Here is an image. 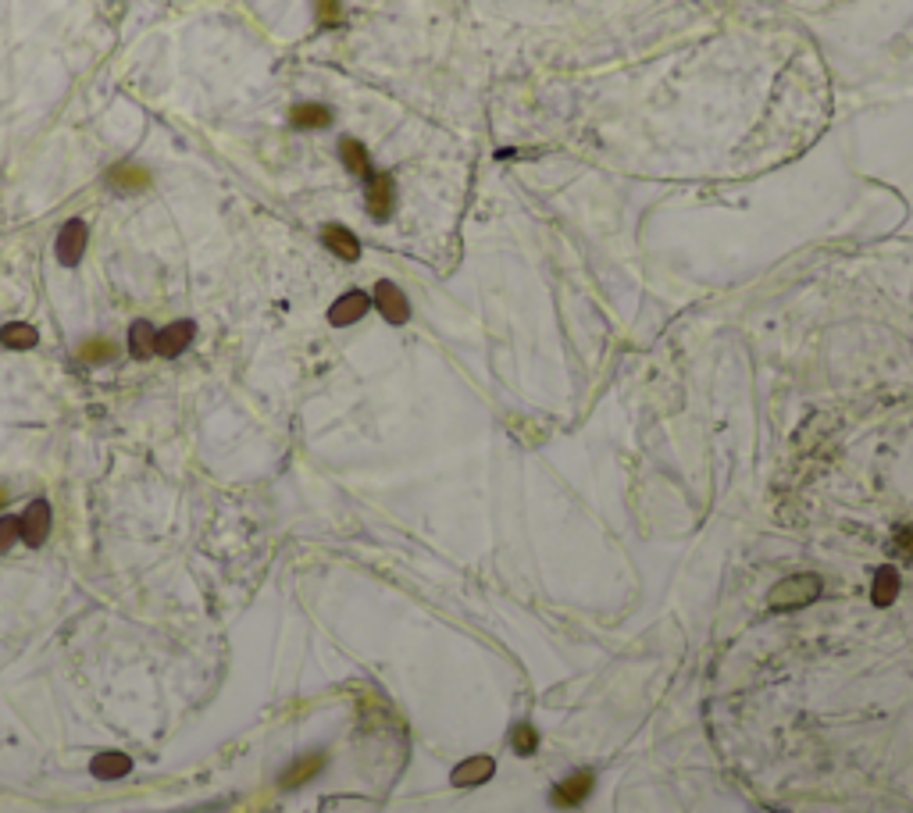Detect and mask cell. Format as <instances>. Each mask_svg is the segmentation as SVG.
<instances>
[{
    "instance_id": "obj_12",
    "label": "cell",
    "mask_w": 913,
    "mask_h": 813,
    "mask_svg": "<svg viewBox=\"0 0 913 813\" xmlns=\"http://www.w3.org/2000/svg\"><path fill=\"white\" fill-rule=\"evenodd\" d=\"M90 770H94V778H100V781H111V778H125L133 770V760L125 753H100V757H94Z\"/></svg>"
},
{
    "instance_id": "obj_1",
    "label": "cell",
    "mask_w": 913,
    "mask_h": 813,
    "mask_svg": "<svg viewBox=\"0 0 913 813\" xmlns=\"http://www.w3.org/2000/svg\"><path fill=\"white\" fill-rule=\"evenodd\" d=\"M818 596H820L818 574H792V578H781V581L770 589L768 603L774 610H799V607L814 603Z\"/></svg>"
},
{
    "instance_id": "obj_22",
    "label": "cell",
    "mask_w": 913,
    "mask_h": 813,
    "mask_svg": "<svg viewBox=\"0 0 913 813\" xmlns=\"http://www.w3.org/2000/svg\"><path fill=\"white\" fill-rule=\"evenodd\" d=\"M318 22L322 25H339V0H318Z\"/></svg>"
},
{
    "instance_id": "obj_17",
    "label": "cell",
    "mask_w": 913,
    "mask_h": 813,
    "mask_svg": "<svg viewBox=\"0 0 913 813\" xmlns=\"http://www.w3.org/2000/svg\"><path fill=\"white\" fill-rule=\"evenodd\" d=\"M154 342H157V332L150 329V322H136V325L129 329V353H133L136 361H146V357L154 353Z\"/></svg>"
},
{
    "instance_id": "obj_23",
    "label": "cell",
    "mask_w": 913,
    "mask_h": 813,
    "mask_svg": "<svg viewBox=\"0 0 913 813\" xmlns=\"http://www.w3.org/2000/svg\"><path fill=\"white\" fill-rule=\"evenodd\" d=\"M896 546H899L907 557H913V528H903V531L896 535Z\"/></svg>"
},
{
    "instance_id": "obj_18",
    "label": "cell",
    "mask_w": 913,
    "mask_h": 813,
    "mask_svg": "<svg viewBox=\"0 0 913 813\" xmlns=\"http://www.w3.org/2000/svg\"><path fill=\"white\" fill-rule=\"evenodd\" d=\"M511 746H514L518 757H531V753L539 749V731H535L531 724H518L514 735H511Z\"/></svg>"
},
{
    "instance_id": "obj_5",
    "label": "cell",
    "mask_w": 913,
    "mask_h": 813,
    "mask_svg": "<svg viewBox=\"0 0 913 813\" xmlns=\"http://www.w3.org/2000/svg\"><path fill=\"white\" fill-rule=\"evenodd\" d=\"M375 307L382 311V318L385 322H392V325H403V322L411 318L407 296L400 292V286H392V283H379V286H375Z\"/></svg>"
},
{
    "instance_id": "obj_2",
    "label": "cell",
    "mask_w": 913,
    "mask_h": 813,
    "mask_svg": "<svg viewBox=\"0 0 913 813\" xmlns=\"http://www.w3.org/2000/svg\"><path fill=\"white\" fill-rule=\"evenodd\" d=\"M18 528H22V539H25L29 546H44V542H47V531H50L47 500H33V503L25 507V514L18 518Z\"/></svg>"
},
{
    "instance_id": "obj_19",
    "label": "cell",
    "mask_w": 913,
    "mask_h": 813,
    "mask_svg": "<svg viewBox=\"0 0 913 813\" xmlns=\"http://www.w3.org/2000/svg\"><path fill=\"white\" fill-rule=\"evenodd\" d=\"M79 357H83L86 364H100V361H111V357H114V342H111V339H90V342H83Z\"/></svg>"
},
{
    "instance_id": "obj_15",
    "label": "cell",
    "mask_w": 913,
    "mask_h": 813,
    "mask_svg": "<svg viewBox=\"0 0 913 813\" xmlns=\"http://www.w3.org/2000/svg\"><path fill=\"white\" fill-rule=\"evenodd\" d=\"M107 183H111L114 190L133 193V190H144L150 179H146V172L140 168V164H122V168H114V172L107 175Z\"/></svg>"
},
{
    "instance_id": "obj_16",
    "label": "cell",
    "mask_w": 913,
    "mask_h": 813,
    "mask_svg": "<svg viewBox=\"0 0 913 813\" xmlns=\"http://www.w3.org/2000/svg\"><path fill=\"white\" fill-rule=\"evenodd\" d=\"M0 342L7 350H29V346H36V329L25 325V322H11V325L0 329Z\"/></svg>"
},
{
    "instance_id": "obj_13",
    "label": "cell",
    "mask_w": 913,
    "mask_h": 813,
    "mask_svg": "<svg viewBox=\"0 0 913 813\" xmlns=\"http://www.w3.org/2000/svg\"><path fill=\"white\" fill-rule=\"evenodd\" d=\"M896 596H899V571H896V568H878L874 585H870V600H874L878 607H888Z\"/></svg>"
},
{
    "instance_id": "obj_9",
    "label": "cell",
    "mask_w": 913,
    "mask_h": 813,
    "mask_svg": "<svg viewBox=\"0 0 913 813\" xmlns=\"http://www.w3.org/2000/svg\"><path fill=\"white\" fill-rule=\"evenodd\" d=\"M492 757H471V760H464V764L453 767V785H461V788H471V785H481V781H489L492 778Z\"/></svg>"
},
{
    "instance_id": "obj_10",
    "label": "cell",
    "mask_w": 913,
    "mask_h": 813,
    "mask_svg": "<svg viewBox=\"0 0 913 813\" xmlns=\"http://www.w3.org/2000/svg\"><path fill=\"white\" fill-rule=\"evenodd\" d=\"M322 240H325V246H329L332 253H339L342 261H357V257H361V243H357V236H353L350 229H342V225H329V229L322 233Z\"/></svg>"
},
{
    "instance_id": "obj_3",
    "label": "cell",
    "mask_w": 913,
    "mask_h": 813,
    "mask_svg": "<svg viewBox=\"0 0 913 813\" xmlns=\"http://www.w3.org/2000/svg\"><path fill=\"white\" fill-rule=\"evenodd\" d=\"M592 770H575L571 778H564L557 788H553V807H561V810H571L578 803H585V796L592 792Z\"/></svg>"
},
{
    "instance_id": "obj_21",
    "label": "cell",
    "mask_w": 913,
    "mask_h": 813,
    "mask_svg": "<svg viewBox=\"0 0 913 813\" xmlns=\"http://www.w3.org/2000/svg\"><path fill=\"white\" fill-rule=\"evenodd\" d=\"M318 767H322V757H311V760H303V764H296V767H293V770H289V778H286V781H289V785H296V781H303V778H311V774H314V770H318Z\"/></svg>"
},
{
    "instance_id": "obj_7",
    "label": "cell",
    "mask_w": 913,
    "mask_h": 813,
    "mask_svg": "<svg viewBox=\"0 0 913 813\" xmlns=\"http://www.w3.org/2000/svg\"><path fill=\"white\" fill-rule=\"evenodd\" d=\"M83 253H86V225L83 222H68L57 233V261L72 268V264H79Z\"/></svg>"
},
{
    "instance_id": "obj_20",
    "label": "cell",
    "mask_w": 913,
    "mask_h": 813,
    "mask_svg": "<svg viewBox=\"0 0 913 813\" xmlns=\"http://www.w3.org/2000/svg\"><path fill=\"white\" fill-rule=\"evenodd\" d=\"M15 539H22L18 518H0V553H7L15 546Z\"/></svg>"
},
{
    "instance_id": "obj_6",
    "label": "cell",
    "mask_w": 913,
    "mask_h": 813,
    "mask_svg": "<svg viewBox=\"0 0 913 813\" xmlns=\"http://www.w3.org/2000/svg\"><path fill=\"white\" fill-rule=\"evenodd\" d=\"M368 307H372L368 292H361V289L342 292L336 303H332V311H329V322L332 325H353V322H361L368 314Z\"/></svg>"
},
{
    "instance_id": "obj_4",
    "label": "cell",
    "mask_w": 913,
    "mask_h": 813,
    "mask_svg": "<svg viewBox=\"0 0 913 813\" xmlns=\"http://www.w3.org/2000/svg\"><path fill=\"white\" fill-rule=\"evenodd\" d=\"M392 196H396L392 179L385 172H372V179H368V214L375 222H385L392 214Z\"/></svg>"
},
{
    "instance_id": "obj_24",
    "label": "cell",
    "mask_w": 913,
    "mask_h": 813,
    "mask_svg": "<svg viewBox=\"0 0 913 813\" xmlns=\"http://www.w3.org/2000/svg\"><path fill=\"white\" fill-rule=\"evenodd\" d=\"M4 503H7V492H4V489H0V507H4Z\"/></svg>"
},
{
    "instance_id": "obj_8",
    "label": "cell",
    "mask_w": 913,
    "mask_h": 813,
    "mask_svg": "<svg viewBox=\"0 0 913 813\" xmlns=\"http://www.w3.org/2000/svg\"><path fill=\"white\" fill-rule=\"evenodd\" d=\"M193 322H175V325H168L164 332H157V342H154V353H161V357H179L186 346L193 342Z\"/></svg>"
},
{
    "instance_id": "obj_11",
    "label": "cell",
    "mask_w": 913,
    "mask_h": 813,
    "mask_svg": "<svg viewBox=\"0 0 913 813\" xmlns=\"http://www.w3.org/2000/svg\"><path fill=\"white\" fill-rule=\"evenodd\" d=\"M289 122H293V129H325L332 122V111L322 104H300V107H293Z\"/></svg>"
},
{
    "instance_id": "obj_14",
    "label": "cell",
    "mask_w": 913,
    "mask_h": 813,
    "mask_svg": "<svg viewBox=\"0 0 913 813\" xmlns=\"http://www.w3.org/2000/svg\"><path fill=\"white\" fill-rule=\"evenodd\" d=\"M339 157H342V164H346L353 175H368V179H372V157H368L364 144L342 140V144H339Z\"/></svg>"
}]
</instances>
